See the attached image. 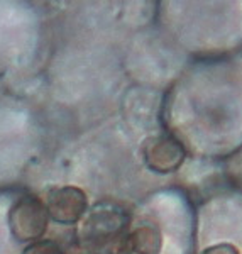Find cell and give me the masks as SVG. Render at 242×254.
Returning a JSON list of instances; mask_svg holds the SVG:
<instances>
[{
    "mask_svg": "<svg viewBox=\"0 0 242 254\" xmlns=\"http://www.w3.org/2000/svg\"><path fill=\"white\" fill-rule=\"evenodd\" d=\"M200 254H241V251L231 243H219L205 248Z\"/></svg>",
    "mask_w": 242,
    "mask_h": 254,
    "instance_id": "obj_7",
    "label": "cell"
},
{
    "mask_svg": "<svg viewBox=\"0 0 242 254\" xmlns=\"http://www.w3.org/2000/svg\"><path fill=\"white\" fill-rule=\"evenodd\" d=\"M49 217L44 202L36 195H22L7 214V225L17 243H36L46 234Z\"/></svg>",
    "mask_w": 242,
    "mask_h": 254,
    "instance_id": "obj_2",
    "label": "cell"
},
{
    "mask_svg": "<svg viewBox=\"0 0 242 254\" xmlns=\"http://www.w3.org/2000/svg\"><path fill=\"white\" fill-rule=\"evenodd\" d=\"M163 232L158 224L144 220L136 227L129 229L125 239V249L130 254H161L163 253Z\"/></svg>",
    "mask_w": 242,
    "mask_h": 254,
    "instance_id": "obj_5",
    "label": "cell"
},
{
    "mask_svg": "<svg viewBox=\"0 0 242 254\" xmlns=\"http://www.w3.org/2000/svg\"><path fill=\"white\" fill-rule=\"evenodd\" d=\"M22 254H66L63 251V248L55 243V241H48V239H39L36 243H31L26 249L22 251Z\"/></svg>",
    "mask_w": 242,
    "mask_h": 254,
    "instance_id": "obj_6",
    "label": "cell"
},
{
    "mask_svg": "<svg viewBox=\"0 0 242 254\" xmlns=\"http://www.w3.org/2000/svg\"><path fill=\"white\" fill-rule=\"evenodd\" d=\"M130 229L129 210L119 202L102 200L88 207L78 222L76 243L87 254H121Z\"/></svg>",
    "mask_w": 242,
    "mask_h": 254,
    "instance_id": "obj_1",
    "label": "cell"
},
{
    "mask_svg": "<svg viewBox=\"0 0 242 254\" xmlns=\"http://www.w3.org/2000/svg\"><path fill=\"white\" fill-rule=\"evenodd\" d=\"M49 220L61 225H75L88 210V196L80 187L64 185L48 190L44 198Z\"/></svg>",
    "mask_w": 242,
    "mask_h": 254,
    "instance_id": "obj_4",
    "label": "cell"
},
{
    "mask_svg": "<svg viewBox=\"0 0 242 254\" xmlns=\"http://www.w3.org/2000/svg\"><path fill=\"white\" fill-rule=\"evenodd\" d=\"M141 156L149 171L156 175H171L183 166L186 147L171 132L153 134L142 142Z\"/></svg>",
    "mask_w": 242,
    "mask_h": 254,
    "instance_id": "obj_3",
    "label": "cell"
}]
</instances>
